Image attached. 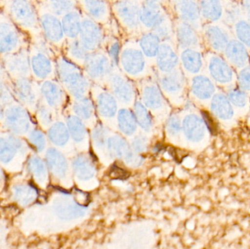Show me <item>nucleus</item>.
Returning a JSON list of instances; mask_svg holds the SVG:
<instances>
[{"label":"nucleus","instance_id":"obj_32","mask_svg":"<svg viewBox=\"0 0 250 249\" xmlns=\"http://www.w3.org/2000/svg\"><path fill=\"white\" fill-rule=\"evenodd\" d=\"M72 168L76 178L82 181L92 179L96 173L95 165L86 154L76 156L72 162Z\"/></svg>","mask_w":250,"mask_h":249},{"label":"nucleus","instance_id":"obj_2","mask_svg":"<svg viewBox=\"0 0 250 249\" xmlns=\"http://www.w3.org/2000/svg\"><path fill=\"white\" fill-rule=\"evenodd\" d=\"M51 46L43 36L30 39L28 49L31 73L32 78L38 83L57 76L56 60Z\"/></svg>","mask_w":250,"mask_h":249},{"label":"nucleus","instance_id":"obj_9","mask_svg":"<svg viewBox=\"0 0 250 249\" xmlns=\"http://www.w3.org/2000/svg\"><path fill=\"white\" fill-rule=\"evenodd\" d=\"M28 48L6 56L0 59V63L10 80L32 77Z\"/></svg>","mask_w":250,"mask_h":249},{"label":"nucleus","instance_id":"obj_23","mask_svg":"<svg viewBox=\"0 0 250 249\" xmlns=\"http://www.w3.org/2000/svg\"><path fill=\"white\" fill-rule=\"evenodd\" d=\"M156 57L157 67L163 74L170 73L177 69L179 57L174 47L168 41L162 42Z\"/></svg>","mask_w":250,"mask_h":249},{"label":"nucleus","instance_id":"obj_55","mask_svg":"<svg viewBox=\"0 0 250 249\" xmlns=\"http://www.w3.org/2000/svg\"><path fill=\"white\" fill-rule=\"evenodd\" d=\"M153 32L160 38L161 41H168V39L171 38L172 33H173L171 25L169 23L168 20L153 30Z\"/></svg>","mask_w":250,"mask_h":249},{"label":"nucleus","instance_id":"obj_54","mask_svg":"<svg viewBox=\"0 0 250 249\" xmlns=\"http://www.w3.org/2000/svg\"><path fill=\"white\" fill-rule=\"evenodd\" d=\"M148 137L144 134H138L134 136L131 142V147L136 154L144 153L148 149Z\"/></svg>","mask_w":250,"mask_h":249},{"label":"nucleus","instance_id":"obj_58","mask_svg":"<svg viewBox=\"0 0 250 249\" xmlns=\"http://www.w3.org/2000/svg\"><path fill=\"white\" fill-rule=\"evenodd\" d=\"M202 115L203 120L205 123L207 130H209L212 134L217 133V125H216L215 121H214L210 114L207 111H204L202 113Z\"/></svg>","mask_w":250,"mask_h":249},{"label":"nucleus","instance_id":"obj_17","mask_svg":"<svg viewBox=\"0 0 250 249\" xmlns=\"http://www.w3.org/2000/svg\"><path fill=\"white\" fill-rule=\"evenodd\" d=\"M167 20L161 2L157 1L141 2L140 21L146 28L154 30Z\"/></svg>","mask_w":250,"mask_h":249},{"label":"nucleus","instance_id":"obj_29","mask_svg":"<svg viewBox=\"0 0 250 249\" xmlns=\"http://www.w3.org/2000/svg\"><path fill=\"white\" fill-rule=\"evenodd\" d=\"M224 51L229 61L239 68L245 67L249 61L250 56L248 49L239 40L233 39L229 41Z\"/></svg>","mask_w":250,"mask_h":249},{"label":"nucleus","instance_id":"obj_14","mask_svg":"<svg viewBox=\"0 0 250 249\" xmlns=\"http://www.w3.org/2000/svg\"><path fill=\"white\" fill-rule=\"evenodd\" d=\"M108 152L111 157L118 158L132 166H140L144 162V158L136 154L131 145L120 134H111L108 141Z\"/></svg>","mask_w":250,"mask_h":249},{"label":"nucleus","instance_id":"obj_47","mask_svg":"<svg viewBox=\"0 0 250 249\" xmlns=\"http://www.w3.org/2000/svg\"><path fill=\"white\" fill-rule=\"evenodd\" d=\"M45 8L57 17H63L64 15L74 10L76 2L68 0H50L41 1Z\"/></svg>","mask_w":250,"mask_h":249},{"label":"nucleus","instance_id":"obj_5","mask_svg":"<svg viewBox=\"0 0 250 249\" xmlns=\"http://www.w3.org/2000/svg\"><path fill=\"white\" fill-rule=\"evenodd\" d=\"M36 126L33 115L30 112L17 101H15L5 108L4 121L0 127V131L24 138Z\"/></svg>","mask_w":250,"mask_h":249},{"label":"nucleus","instance_id":"obj_28","mask_svg":"<svg viewBox=\"0 0 250 249\" xmlns=\"http://www.w3.org/2000/svg\"><path fill=\"white\" fill-rule=\"evenodd\" d=\"M64 121L73 143L77 146H85L89 140V133L86 124L73 114L67 115Z\"/></svg>","mask_w":250,"mask_h":249},{"label":"nucleus","instance_id":"obj_16","mask_svg":"<svg viewBox=\"0 0 250 249\" xmlns=\"http://www.w3.org/2000/svg\"><path fill=\"white\" fill-rule=\"evenodd\" d=\"M108 83L111 94L120 103L129 106L135 101L133 86L123 75L112 72L108 77Z\"/></svg>","mask_w":250,"mask_h":249},{"label":"nucleus","instance_id":"obj_50","mask_svg":"<svg viewBox=\"0 0 250 249\" xmlns=\"http://www.w3.org/2000/svg\"><path fill=\"white\" fill-rule=\"evenodd\" d=\"M13 190H14V197L16 201L23 206L32 203L36 198V192L29 186H16Z\"/></svg>","mask_w":250,"mask_h":249},{"label":"nucleus","instance_id":"obj_18","mask_svg":"<svg viewBox=\"0 0 250 249\" xmlns=\"http://www.w3.org/2000/svg\"><path fill=\"white\" fill-rule=\"evenodd\" d=\"M79 40L88 51L95 52L102 44L104 35L101 26L89 18L82 19Z\"/></svg>","mask_w":250,"mask_h":249},{"label":"nucleus","instance_id":"obj_35","mask_svg":"<svg viewBox=\"0 0 250 249\" xmlns=\"http://www.w3.org/2000/svg\"><path fill=\"white\" fill-rule=\"evenodd\" d=\"M211 110L215 116L223 121H229L234 115L233 105L228 96L223 94H217L212 96Z\"/></svg>","mask_w":250,"mask_h":249},{"label":"nucleus","instance_id":"obj_4","mask_svg":"<svg viewBox=\"0 0 250 249\" xmlns=\"http://www.w3.org/2000/svg\"><path fill=\"white\" fill-rule=\"evenodd\" d=\"M30 38L0 8V59L29 48Z\"/></svg>","mask_w":250,"mask_h":249},{"label":"nucleus","instance_id":"obj_34","mask_svg":"<svg viewBox=\"0 0 250 249\" xmlns=\"http://www.w3.org/2000/svg\"><path fill=\"white\" fill-rule=\"evenodd\" d=\"M73 115L80 118L86 124H95L96 108L89 98L74 99L72 105Z\"/></svg>","mask_w":250,"mask_h":249},{"label":"nucleus","instance_id":"obj_62","mask_svg":"<svg viewBox=\"0 0 250 249\" xmlns=\"http://www.w3.org/2000/svg\"><path fill=\"white\" fill-rule=\"evenodd\" d=\"M1 167H0V178H1Z\"/></svg>","mask_w":250,"mask_h":249},{"label":"nucleus","instance_id":"obj_38","mask_svg":"<svg viewBox=\"0 0 250 249\" xmlns=\"http://www.w3.org/2000/svg\"><path fill=\"white\" fill-rule=\"evenodd\" d=\"M119 130L125 136L132 137L138 130V124L133 113L126 108L119 110L117 115Z\"/></svg>","mask_w":250,"mask_h":249},{"label":"nucleus","instance_id":"obj_13","mask_svg":"<svg viewBox=\"0 0 250 249\" xmlns=\"http://www.w3.org/2000/svg\"><path fill=\"white\" fill-rule=\"evenodd\" d=\"M41 100L58 114L66 103V92L60 82L54 79L40 83Z\"/></svg>","mask_w":250,"mask_h":249},{"label":"nucleus","instance_id":"obj_37","mask_svg":"<svg viewBox=\"0 0 250 249\" xmlns=\"http://www.w3.org/2000/svg\"><path fill=\"white\" fill-rule=\"evenodd\" d=\"M61 21L64 36L70 39H77L82 28V19L80 13L73 10L62 17Z\"/></svg>","mask_w":250,"mask_h":249},{"label":"nucleus","instance_id":"obj_21","mask_svg":"<svg viewBox=\"0 0 250 249\" xmlns=\"http://www.w3.org/2000/svg\"><path fill=\"white\" fill-rule=\"evenodd\" d=\"M95 105L100 116L106 121L114 119L118 114V101L112 94L104 89L97 91Z\"/></svg>","mask_w":250,"mask_h":249},{"label":"nucleus","instance_id":"obj_6","mask_svg":"<svg viewBox=\"0 0 250 249\" xmlns=\"http://www.w3.org/2000/svg\"><path fill=\"white\" fill-rule=\"evenodd\" d=\"M29 144L23 137L0 131V163L10 165L20 162L29 155Z\"/></svg>","mask_w":250,"mask_h":249},{"label":"nucleus","instance_id":"obj_10","mask_svg":"<svg viewBox=\"0 0 250 249\" xmlns=\"http://www.w3.org/2000/svg\"><path fill=\"white\" fill-rule=\"evenodd\" d=\"M120 62L125 73L130 77H141L146 71L145 56L140 48L133 44H129L123 48Z\"/></svg>","mask_w":250,"mask_h":249},{"label":"nucleus","instance_id":"obj_11","mask_svg":"<svg viewBox=\"0 0 250 249\" xmlns=\"http://www.w3.org/2000/svg\"><path fill=\"white\" fill-rule=\"evenodd\" d=\"M143 104L153 113L156 117H165L168 112V106L163 92L158 86L153 82L144 83L142 88Z\"/></svg>","mask_w":250,"mask_h":249},{"label":"nucleus","instance_id":"obj_24","mask_svg":"<svg viewBox=\"0 0 250 249\" xmlns=\"http://www.w3.org/2000/svg\"><path fill=\"white\" fill-rule=\"evenodd\" d=\"M54 210L57 216L64 220H71L84 216L86 208L77 202L66 197H60L54 201Z\"/></svg>","mask_w":250,"mask_h":249},{"label":"nucleus","instance_id":"obj_30","mask_svg":"<svg viewBox=\"0 0 250 249\" xmlns=\"http://www.w3.org/2000/svg\"><path fill=\"white\" fill-rule=\"evenodd\" d=\"M176 32L178 43L184 50L194 49L199 45V37L192 25L180 22L176 26Z\"/></svg>","mask_w":250,"mask_h":249},{"label":"nucleus","instance_id":"obj_60","mask_svg":"<svg viewBox=\"0 0 250 249\" xmlns=\"http://www.w3.org/2000/svg\"><path fill=\"white\" fill-rule=\"evenodd\" d=\"M4 112H5V107L0 104V127L4 121Z\"/></svg>","mask_w":250,"mask_h":249},{"label":"nucleus","instance_id":"obj_49","mask_svg":"<svg viewBox=\"0 0 250 249\" xmlns=\"http://www.w3.org/2000/svg\"><path fill=\"white\" fill-rule=\"evenodd\" d=\"M13 90H12L11 80L6 72L0 74V104L7 107L15 102Z\"/></svg>","mask_w":250,"mask_h":249},{"label":"nucleus","instance_id":"obj_20","mask_svg":"<svg viewBox=\"0 0 250 249\" xmlns=\"http://www.w3.org/2000/svg\"><path fill=\"white\" fill-rule=\"evenodd\" d=\"M207 131L204 120L195 114H188L182 120V133L189 143H201L205 138Z\"/></svg>","mask_w":250,"mask_h":249},{"label":"nucleus","instance_id":"obj_15","mask_svg":"<svg viewBox=\"0 0 250 249\" xmlns=\"http://www.w3.org/2000/svg\"><path fill=\"white\" fill-rule=\"evenodd\" d=\"M141 5V3L136 1H120L114 4L116 16L128 30L135 31L139 27Z\"/></svg>","mask_w":250,"mask_h":249},{"label":"nucleus","instance_id":"obj_39","mask_svg":"<svg viewBox=\"0 0 250 249\" xmlns=\"http://www.w3.org/2000/svg\"><path fill=\"white\" fill-rule=\"evenodd\" d=\"M181 61L186 71L191 74H197L202 69L204 62L199 51L189 48L185 49L181 54Z\"/></svg>","mask_w":250,"mask_h":249},{"label":"nucleus","instance_id":"obj_56","mask_svg":"<svg viewBox=\"0 0 250 249\" xmlns=\"http://www.w3.org/2000/svg\"><path fill=\"white\" fill-rule=\"evenodd\" d=\"M238 79L241 89L245 92H250V67L241 70Z\"/></svg>","mask_w":250,"mask_h":249},{"label":"nucleus","instance_id":"obj_59","mask_svg":"<svg viewBox=\"0 0 250 249\" xmlns=\"http://www.w3.org/2000/svg\"><path fill=\"white\" fill-rule=\"evenodd\" d=\"M243 6L248 14V20H249L248 22L250 23V1H243Z\"/></svg>","mask_w":250,"mask_h":249},{"label":"nucleus","instance_id":"obj_25","mask_svg":"<svg viewBox=\"0 0 250 249\" xmlns=\"http://www.w3.org/2000/svg\"><path fill=\"white\" fill-rule=\"evenodd\" d=\"M208 71L211 77L217 83L227 84L233 80V70L223 58L219 57H211L208 63Z\"/></svg>","mask_w":250,"mask_h":249},{"label":"nucleus","instance_id":"obj_12","mask_svg":"<svg viewBox=\"0 0 250 249\" xmlns=\"http://www.w3.org/2000/svg\"><path fill=\"white\" fill-rule=\"evenodd\" d=\"M83 66L86 76L94 80H101L108 77L114 68V64L109 57L104 53L97 51L89 53Z\"/></svg>","mask_w":250,"mask_h":249},{"label":"nucleus","instance_id":"obj_40","mask_svg":"<svg viewBox=\"0 0 250 249\" xmlns=\"http://www.w3.org/2000/svg\"><path fill=\"white\" fill-rule=\"evenodd\" d=\"M31 149L36 153H42L46 152L48 148V137L46 133L38 126L34 127L24 137Z\"/></svg>","mask_w":250,"mask_h":249},{"label":"nucleus","instance_id":"obj_33","mask_svg":"<svg viewBox=\"0 0 250 249\" xmlns=\"http://www.w3.org/2000/svg\"><path fill=\"white\" fill-rule=\"evenodd\" d=\"M192 95L200 100H208L212 98L215 92L213 82L205 76H197L192 78L191 84Z\"/></svg>","mask_w":250,"mask_h":249},{"label":"nucleus","instance_id":"obj_7","mask_svg":"<svg viewBox=\"0 0 250 249\" xmlns=\"http://www.w3.org/2000/svg\"><path fill=\"white\" fill-rule=\"evenodd\" d=\"M39 16L40 26L44 39L54 47H62L64 34L61 19L48 11L41 1H35Z\"/></svg>","mask_w":250,"mask_h":249},{"label":"nucleus","instance_id":"obj_42","mask_svg":"<svg viewBox=\"0 0 250 249\" xmlns=\"http://www.w3.org/2000/svg\"><path fill=\"white\" fill-rule=\"evenodd\" d=\"M161 45V39L154 32H147L141 36L139 48L145 57L154 58L157 57Z\"/></svg>","mask_w":250,"mask_h":249},{"label":"nucleus","instance_id":"obj_48","mask_svg":"<svg viewBox=\"0 0 250 249\" xmlns=\"http://www.w3.org/2000/svg\"><path fill=\"white\" fill-rule=\"evenodd\" d=\"M111 135L109 130L103 124H97L92 133L94 146L99 151L108 152V141Z\"/></svg>","mask_w":250,"mask_h":249},{"label":"nucleus","instance_id":"obj_53","mask_svg":"<svg viewBox=\"0 0 250 249\" xmlns=\"http://www.w3.org/2000/svg\"><path fill=\"white\" fill-rule=\"evenodd\" d=\"M236 33L239 42L250 47V23L240 20L236 24Z\"/></svg>","mask_w":250,"mask_h":249},{"label":"nucleus","instance_id":"obj_52","mask_svg":"<svg viewBox=\"0 0 250 249\" xmlns=\"http://www.w3.org/2000/svg\"><path fill=\"white\" fill-rule=\"evenodd\" d=\"M228 98L231 105L236 108H244L248 105V95L241 88L235 87L230 89L228 94Z\"/></svg>","mask_w":250,"mask_h":249},{"label":"nucleus","instance_id":"obj_8","mask_svg":"<svg viewBox=\"0 0 250 249\" xmlns=\"http://www.w3.org/2000/svg\"><path fill=\"white\" fill-rule=\"evenodd\" d=\"M11 86L16 101L34 115L41 100L40 83L32 77H28L12 80Z\"/></svg>","mask_w":250,"mask_h":249},{"label":"nucleus","instance_id":"obj_46","mask_svg":"<svg viewBox=\"0 0 250 249\" xmlns=\"http://www.w3.org/2000/svg\"><path fill=\"white\" fill-rule=\"evenodd\" d=\"M199 6L201 16L209 21L218 20L223 15V6L217 0L201 1Z\"/></svg>","mask_w":250,"mask_h":249},{"label":"nucleus","instance_id":"obj_31","mask_svg":"<svg viewBox=\"0 0 250 249\" xmlns=\"http://www.w3.org/2000/svg\"><path fill=\"white\" fill-rule=\"evenodd\" d=\"M205 37L209 46L217 52L226 49L229 42L228 32L217 25H208L205 29Z\"/></svg>","mask_w":250,"mask_h":249},{"label":"nucleus","instance_id":"obj_45","mask_svg":"<svg viewBox=\"0 0 250 249\" xmlns=\"http://www.w3.org/2000/svg\"><path fill=\"white\" fill-rule=\"evenodd\" d=\"M66 52L67 57L66 58L70 61H73L76 64V62L83 64L86 60V57L89 55V51L86 49L82 45L79 39H70L67 43Z\"/></svg>","mask_w":250,"mask_h":249},{"label":"nucleus","instance_id":"obj_61","mask_svg":"<svg viewBox=\"0 0 250 249\" xmlns=\"http://www.w3.org/2000/svg\"><path fill=\"white\" fill-rule=\"evenodd\" d=\"M4 72H5V70H4L2 65H1V63H0V74H1V73H4Z\"/></svg>","mask_w":250,"mask_h":249},{"label":"nucleus","instance_id":"obj_44","mask_svg":"<svg viewBox=\"0 0 250 249\" xmlns=\"http://www.w3.org/2000/svg\"><path fill=\"white\" fill-rule=\"evenodd\" d=\"M29 172L40 182H45L48 177V167L45 161L36 154H30L27 159Z\"/></svg>","mask_w":250,"mask_h":249},{"label":"nucleus","instance_id":"obj_27","mask_svg":"<svg viewBox=\"0 0 250 249\" xmlns=\"http://www.w3.org/2000/svg\"><path fill=\"white\" fill-rule=\"evenodd\" d=\"M45 133L48 142L56 149L65 148L70 144L71 137L65 121L62 120L57 119Z\"/></svg>","mask_w":250,"mask_h":249},{"label":"nucleus","instance_id":"obj_36","mask_svg":"<svg viewBox=\"0 0 250 249\" xmlns=\"http://www.w3.org/2000/svg\"><path fill=\"white\" fill-rule=\"evenodd\" d=\"M57 113L44 103L42 100L38 104L33 117L37 126L44 131L46 130L57 120Z\"/></svg>","mask_w":250,"mask_h":249},{"label":"nucleus","instance_id":"obj_1","mask_svg":"<svg viewBox=\"0 0 250 249\" xmlns=\"http://www.w3.org/2000/svg\"><path fill=\"white\" fill-rule=\"evenodd\" d=\"M0 8L30 39L42 36L35 1L27 0L1 1Z\"/></svg>","mask_w":250,"mask_h":249},{"label":"nucleus","instance_id":"obj_19","mask_svg":"<svg viewBox=\"0 0 250 249\" xmlns=\"http://www.w3.org/2000/svg\"><path fill=\"white\" fill-rule=\"evenodd\" d=\"M160 89L173 102L180 100L185 89V77L180 70L164 73L160 78Z\"/></svg>","mask_w":250,"mask_h":249},{"label":"nucleus","instance_id":"obj_43","mask_svg":"<svg viewBox=\"0 0 250 249\" xmlns=\"http://www.w3.org/2000/svg\"><path fill=\"white\" fill-rule=\"evenodd\" d=\"M133 111L138 126L141 127L144 133H151L154 127V121L149 111L146 108L142 102L135 101L134 103Z\"/></svg>","mask_w":250,"mask_h":249},{"label":"nucleus","instance_id":"obj_41","mask_svg":"<svg viewBox=\"0 0 250 249\" xmlns=\"http://www.w3.org/2000/svg\"><path fill=\"white\" fill-rule=\"evenodd\" d=\"M82 4L92 20L104 22L108 19L109 10L106 1L89 0L82 1Z\"/></svg>","mask_w":250,"mask_h":249},{"label":"nucleus","instance_id":"obj_63","mask_svg":"<svg viewBox=\"0 0 250 249\" xmlns=\"http://www.w3.org/2000/svg\"><path fill=\"white\" fill-rule=\"evenodd\" d=\"M230 14L233 15V13H230ZM236 15V12L235 13H233V16H235Z\"/></svg>","mask_w":250,"mask_h":249},{"label":"nucleus","instance_id":"obj_26","mask_svg":"<svg viewBox=\"0 0 250 249\" xmlns=\"http://www.w3.org/2000/svg\"><path fill=\"white\" fill-rule=\"evenodd\" d=\"M174 4L176 13L181 20L195 27L199 22L201 16L199 3L190 0H184L175 1Z\"/></svg>","mask_w":250,"mask_h":249},{"label":"nucleus","instance_id":"obj_57","mask_svg":"<svg viewBox=\"0 0 250 249\" xmlns=\"http://www.w3.org/2000/svg\"><path fill=\"white\" fill-rule=\"evenodd\" d=\"M108 54L113 64L117 65L120 62V44L118 41H114L110 45Z\"/></svg>","mask_w":250,"mask_h":249},{"label":"nucleus","instance_id":"obj_3","mask_svg":"<svg viewBox=\"0 0 250 249\" xmlns=\"http://www.w3.org/2000/svg\"><path fill=\"white\" fill-rule=\"evenodd\" d=\"M56 70L60 84L75 99L87 96L90 83L75 63L66 57H58L56 59Z\"/></svg>","mask_w":250,"mask_h":249},{"label":"nucleus","instance_id":"obj_22","mask_svg":"<svg viewBox=\"0 0 250 249\" xmlns=\"http://www.w3.org/2000/svg\"><path fill=\"white\" fill-rule=\"evenodd\" d=\"M45 161L48 169L56 178H65L68 172V162L61 151L54 147L48 148L45 152Z\"/></svg>","mask_w":250,"mask_h":249},{"label":"nucleus","instance_id":"obj_51","mask_svg":"<svg viewBox=\"0 0 250 249\" xmlns=\"http://www.w3.org/2000/svg\"><path fill=\"white\" fill-rule=\"evenodd\" d=\"M166 134L171 140H176L182 133V121L176 114H172L166 121Z\"/></svg>","mask_w":250,"mask_h":249}]
</instances>
